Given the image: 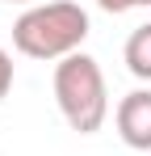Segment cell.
<instances>
[{
  "label": "cell",
  "instance_id": "7",
  "mask_svg": "<svg viewBox=\"0 0 151 156\" xmlns=\"http://www.w3.org/2000/svg\"><path fill=\"white\" fill-rule=\"evenodd\" d=\"M8 4H29V0H8Z\"/></svg>",
  "mask_w": 151,
  "mask_h": 156
},
{
  "label": "cell",
  "instance_id": "2",
  "mask_svg": "<svg viewBox=\"0 0 151 156\" xmlns=\"http://www.w3.org/2000/svg\"><path fill=\"white\" fill-rule=\"evenodd\" d=\"M55 101L72 131L80 135L101 131V122L109 118V93H105V76L92 55L76 51L55 63Z\"/></svg>",
  "mask_w": 151,
  "mask_h": 156
},
{
  "label": "cell",
  "instance_id": "1",
  "mask_svg": "<svg viewBox=\"0 0 151 156\" xmlns=\"http://www.w3.org/2000/svg\"><path fill=\"white\" fill-rule=\"evenodd\" d=\"M88 38V13L72 0L34 4L13 21V47L29 59H67Z\"/></svg>",
  "mask_w": 151,
  "mask_h": 156
},
{
  "label": "cell",
  "instance_id": "4",
  "mask_svg": "<svg viewBox=\"0 0 151 156\" xmlns=\"http://www.w3.org/2000/svg\"><path fill=\"white\" fill-rule=\"evenodd\" d=\"M126 68H130V76L139 80H151V21L147 26H139L130 38H126Z\"/></svg>",
  "mask_w": 151,
  "mask_h": 156
},
{
  "label": "cell",
  "instance_id": "6",
  "mask_svg": "<svg viewBox=\"0 0 151 156\" xmlns=\"http://www.w3.org/2000/svg\"><path fill=\"white\" fill-rule=\"evenodd\" d=\"M105 13H130V9H147L151 0H97Z\"/></svg>",
  "mask_w": 151,
  "mask_h": 156
},
{
  "label": "cell",
  "instance_id": "5",
  "mask_svg": "<svg viewBox=\"0 0 151 156\" xmlns=\"http://www.w3.org/2000/svg\"><path fill=\"white\" fill-rule=\"evenodd\" d=\"M8 89H13V55L0 51V97H8Z\"/></svg>",
  "mask_w": 151,
  "mask_h": 156
},
{
  "label": "cell",
  "instance_id": "3",
  "mask_svg": "<svg viewBox=\"0 0 151 156\" xmlns=\"http://www.w3.org/2000/svg\"><path fill=\"white\" fill-rule=\"evenodd\" d=\"M118 135H122L126 148L134 152H151V89H134L118 101Z\"/></svg>",
  "mask_w": 151,
  "mask_h": 156
}]
</instances>
